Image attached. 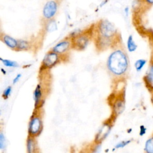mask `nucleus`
I'll use <instances>...</instances> for the list:
<instances>
[{
    "label": "nucleus",
    "instance_id": "obj_1",
    "mask_svg": "<svg viewBox=\"0 0 153 153\" xmlns=\"http://www.w3.org/2000/svg\"><path fill=\"white\" fill-rule=\"evenodd\" d=\"M128 66V60L126 54L121 50L113 51L108 57L107 67L109 72L114 75L120 76L126 73Z\"/></svg>",
    "mask_w": 153,
    "mask_h": 153
},
{
    "label": "nucleus",
    "instance_id": "obj_2",
    "mask_svg": "<svg viewBox=\"0 0 153 153\" xmlns=\"http://www.w3.org/2000/svg\"><path fill=\"white\" fill-rule=\"evenodd\" d=\"M99 34V43L105 47L111 42V39L116 33L114 26L108 20H103L100 22L98 26Z\"/></svg>",
    "mask_w": 153,
    "mask_h": 153
},
{
    "label": "nucleus",
    "instance_id": "obj_3",
    "mask_svg": "<svg viewBox=\"0 0 153 153\" xmlns=\"http://www.w3.org/2000/svg\"><path fill=\"white\" fill-rule=\"evenodd\" d=\"M42 129V123L41 118L38 115L33 116L29 124L28 132L29 136L35 137L38 136Z\"/></svg>",
    "mask_w": 153,
    "mask_h": 153
},
{
    "label": "nucleus",
    "instance_id": "obj_4",
    "mask_svg": "<svg viewBox=\"0 0 153 153\" xmlns=\"http://www.w3.org/2000/svg\"><path fill=\"white\" fill-rule=\"evenodd\" d=\"M57 8L58 5L55 1L51 0L46 2L42 10V14L44 17L47 20H50L53 19L57 13Z\"/></svg>",
    "mask_w": 153,
    "mask_h": 153
},
{
    "label": "nucleus",
    "instance_id": "obj_5",
    "mask_svg": "<svg viewBox=\"0 0 153 153\" xmlns=\"http://www.w3.org/2000/svg\"><path fill=\"white\" fill-rule=\"evenodd\" d=\"M59 60V54L52 50L44 56L42 60V65L45 68H51L57 63Z\"/></svg>",
    "mask_w": 153,
    "mask_h": 153
},
{
    "label": "nucleus",
    "instance_id": "obj_6",
    "mask_svg": "<svg viewBox=\"0 0 153 153\" xmlns=\"http://www.w3.org/2000/svg\"><path fill=\"white\" fill-rule=\"evenodd\" d=\"M88 38L86 35H79L74 38L72 45L74 48L77 50H83L88 45Z\"/></svg>",
    "mask_w": 153,
    "mask_h": 153
},
{
    "label": "nucleus",
    "instance_id": "obj_7",
    "mask_svg": "<svg viewBox=\"0 0 153 153\" xmlns=\"http://www.w3.org/2000/svg\"><path fill=\"white\" fill-rule=\"evenodd\" d=\"M72 45V43L69 40H63L57 43L53 48V51L59 54H62L66 53Z\"/></svg>",
    "mask_w": 153,
    "mask_h": 153
},
{
    "label": "nucleus",
    "instance_id": "obj_8",
    "mask_svg": "<svg viewBox=\"0 0 153 153\" xmlns=\"http://www.w3.org/2000/svg\"><path fill=\"white\" fill-rule=\"evenodd\" d=\"M111 131V126L109 124H104L99 130V132L97 133L96 136V139H95V141H96V142L99 143L100 142H102L103 139H105L107 136L109 134V132Z\"/></svg>",
    "mask_w": 153,
    "mask_h": 153
},
{
    "label": "nucleus",
    "instance_id": "obj_9",
    "mask_svg": "<svg viewBox=\"0 0 153 153\" xmlns=\"http://www.w3.org/2000/svg\"><path fill=\"white\" fill-rule=\"evenodd\" d=\"M124 108H125V104L123 100L118 99L114 102V104L113 106V111L115 115H118L121 114L124 110Z\"/></svg>",
    "mask_w": 153,
    "mask_h": 153
},
{
    "label": "nucleus",
    "instance_id": "obj_10",
    "mask_svg": "<svg viewBox=\"0 0 153 153\" xmlns=\"http://www.w3.org/2000/svg\"><path fill=\"white\" fill-rule=\"evenodd\" d=\"M3 42L10 48L11 49H16L17 47L18 41L13 38V37L5 35L2 38Z\"/></svg>",
    "mask_w": 153,
    "mask_h": 153
},
{
    "label": "nucleus",
    "instance_id": "obj_11",
    "mask_svg": "<svg viewBox=\"0 0 153 153\" xmlns=\"http://www.w3.org/2000/svg\"><path fill=\"white\" fill-rule=\"evenodd\" d=\"M42 97V93L41 90V87L40 85H38L33 92V99L35 100V106H38L39 105L40 103L42 101L41 100Z\"/></svg>",
    "mask_w": 153,
    "mask_h": 153
},
{
    "label": "nucleus",
    "instance_id": "obj_12",
    "mask_svg": "<svg viewBox=\"0 0 153 153\" xmlns=\"http://www.w3.org/2000/svg\"><path fill=\"white\" fill-rule=\"evenodd\" d=\"M26 148L27 152L32 153L35 151V149L36 148V142L34 139V137L29 136V137L27 138Z\"/></svg>",
    "mask_w": 153,
    "mask_h": 153
},
{
    "label": "nucleus",
    "instance_id": "obj_13",
    "mask_svg": "<svg viewBox=\"0 0 153 153\" xmlns=\"http://www.w3.org/2000/svg\"><path fill=\"white\" fill-rule=\"evenodd\" d=\"M127 47L130 52L134 51L137 48V45L133 39V36L130 35L127 39Z\"/></svg>",
    "mask_w": 153,
    "mask_h": 153
},
{
    "label": "nucleus",
    "instance_id": "obj_14",
    "mask_svg": "<svg viewBox=\"0 0 153 153\" xmlns=\"http://www.w3.org/2000/svg\"><path fill=\"white\" fill-rule=\"evenodd\" d=\"M145 151L148 153H153V137L148 139L145 142Z\"/></svg>",
    "mask_w": 153,
    "mask_h": 153
},
{
    "label": "nucleus",
    "instance_id": "obj_15",
    "mask_svg": "<svg viewBox=\"0 0 153 153\" xmlns=\"http://www.w3.org/2000/svg\"><path fill=\"white\" fill-rule=\"evenodd\" d=\"M18 41V44H17V50H27L29 48V42L25 40H17Z\"/></svg>",
    "mask_w": 153,
    "mask_h": 153
},
{
    "label": "nucleus",
    "instance_id": "obj_16",
    "mask_svg": "<svg viewBox=\"0 0 153 153\" xmlns=\"http://www.w3.org/2000/svg\"><path fill=\"white\" fill-rule=\"evenodd\" d=\"M146 61L145 59H139L136 61L134 63V67L137 72H140L146 65Z\"/></svg>",
    "mask_w": 153,
    "mask_h": 153
},
{
    "label": "nucleus",
    "instance_id": "obj_17",
    "mask_svg": "<svg viewBox=\"0 0 153 153\" xmlns=\"http://www.w3.org/2000/svg\"><path fill=\"white\" fill-rule=\"evenodd\" d=\"M0 59L2 61V63L7 67L16 68V67H17L19 66L18 63L15 61H13V60H8V59H2V58H1Z\"/></svg>",
    "mask_w": 153,
    "mask_h": 153
},
{
    "label": "nucleus",
    "instance_id": "obj_18",
    "mask_svg": "<svg viewBox=\"0 0 153 153\" xmlns=\"http://www.w3.org/2000/svg\"><path fill=\"white\" fill-rule=\"evenodd\" d=\"M146 79L148 82L150 84L153 83V65L150 66L147 75L146 76Z\"/></svg>",
    "mask_w": 153,
    "mask_h": 153
},
{
    "label": "nucleus",
    "instance_id": "obj_19",
    "mask_svg": "<svg viewBox=\"0 0 153 153\" xmlns=\"http://www.w3.org/2000/svg\"><path fill=\"white\" fill-rule=\"evenodd\" d=\"M57 29V25L56 22L53 20L50 21L47 26V30L48 32H53Z\"/></svg>",
    "mask_w": 153,
    "mask_h": 153
},
{
    "label": "nucleus",
    "instance_id": "obj_20",
    "mask_svg": "<svg viewBox=\"0 0 153 153\" xmlns=\"http://www.w3.org/2000/svg\"><path fill=\"white\" fill-rule=\"evenodd\" d=\"M131 142V140H126V141H122L118 143H117L115 148L118 149V148H124V146H126L127 145H128V143H130Z\"/></svg>",
    "mask_w": 153,
    "mask_h": 153
},
{
    "label": "nucleus",
    "instance_id": "obj_21",
    "mask_svg": "<svg viewBox=\"0 0 153 153\" xmlns=\"http://www.w3.org/2000/svg\"><path fill=\"white\" fill-rule=\"evenodd\" d=\"M5 144V137L3 134L2 133H0V148L1 149H4Z\"/></svg>",
    "mask_w": 153,
    "mask_h": 153
},
{
    "label": "nucleus",
    "instance_id": "obj_22",
    "mask_svg": "<svg viewBox=\"0 0 153 153\" xmlns=\"http://www.w3.org/2000/svg\"><path fill=\"white\" fill-rule=\"evenodd\" d=\"M11 87L9 86L7 88H6V89H5V90L3 92V94H2L3 97L4 98H7L10 96V94L11 93Z\"/></svg>",
    "mask_w": 153,
    "mask_h": 153
},
{
    "label": "nucleus",
    "instance_id": "obj_23",
    "mask_svg": "<svg viewBox=\"0 0 153 153\" xmlns=\"http://www.w3.org/2000/svg\"><path fill=\"white\" fill-rule=\"evenodd\" d=\"M146 131V128L144 127V126H141L140 127V132H139V134L140 136H143L145 134Z\"/></svg>",
    "mask_w": 153,
    "mask_h": 153
},
{
    "label": "nucleus",
    "instance_id": "obj_24",
    "mask_svg": "<svg viewBox=\"0 0 153 153\" xmlns=\"http://www.w3.org/2000/svg\"><path fill=\"white\" fill-rule=\"evenodd\" d=\"M21 77V74H17L16 75V76L13 79V84H16V82H17L19 80V79Z\"/></svg>",
    "mask_w": 153,
    "mask_h": 153
},
{
    "label": "nucleus",
    "instance_id": "obj_25",
    "mask_svg": "<svg viewBox=\"0 0 153 153\" xmlns=\"http://www.w3.org/2000/svg\"><path fill=\"white\" fill-rule=\"evenodd\" d=\"M145 2H146L148 4H153V0H144Z\"/></svg>",
    "mask_w": 153,
    "mask_h": 153
},
{
    "label": "nucleus",
    "instance_id": "obj_26",
    "mask_svg": "<svg viewBox=\"0 0 153 153\" xmlns=\"http://www.w3.org/2000/svg\"><path fill=\"white\" fill-rule=\"evenodd\" d=\"M124 11H125V13H126V16H127L128 15V8L127 7V8H126V9L124 10Z\"/></svg>",
    "mask_w": 153,
    "mask_h": 153
},
{
    "label": "nucleus",
    "instance_id": "obj_27",
    "mask_svg": "<svg viewBox=\"0 0 153 153\" xmlns=\"http://www.w3.org/2000/svg\"><path fill=\"white\" fill-rule=\"evenodd\" d=\"M1 71H3L2 72H3V74H6V71H4L3 69H1Z\"/></svg>",
    "mask_w": 153,
    "mask_h": 153
}]
</instances>
